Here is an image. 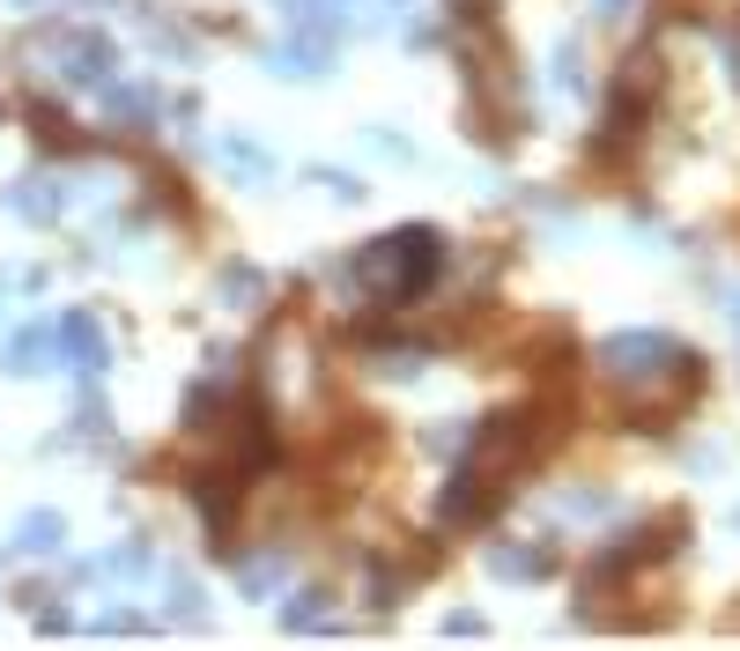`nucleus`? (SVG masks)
Segmentation results:
<instances>
[{
	"mask_svg": "<svg viewBox=\"0 0 740 651\" xmlns=\"http://www.w3.org/2000/svg\"><path fill=\"white\" fill-rule=\"evenodd\" d=\"M489 497H496V481L474 474V467H459V474L444 481V497H437V519L444 526H474V519L489 511Z\"/></svg>",
	"mask_w": 740,
	"mask_h": 651,
	"instance_id": "39448f33",
	"label": "nucleus"
},
{
	"mask_svg": "<svg viewBox=\"0 0 740 651\" xmlns=\"http://www.w3.org/2000/svg\"><path fill=\"white\" fill-rule=\"evenodd\" d=\"M15 8H38V0H15Z\"/></svg>",
	"mask_w": 740,
	"mask_h": 651,
	"instance_id": "a878e982",
	"label": "nucleus"
},
{
	"mask_svg": "<svg viewBox=\"0 0 740 651\" xmlns=\"http://www.w3.org/2000/svg\"><path fill=\"white\" fill-rule=\"evenodd\" d=\"M489 570L511 577V585H533V577L556 570V555H548V548H526V541H496V548H489Z\"/></svg>",
	"mask_w": 740,
	"mask_h": 651,
	"instance_id": "9b49d317",
	"label": "nucleus"
},
{
	"mask_svg": "<svg viewBox=\"0 0 740 651\" xmlns=\"http://www.w3.org/2000/svg\"><path fill=\"white\" fill-rule=\"evenodd\" d=\"M733 526H740V511H733Z\"/></svg>",
	"mask_w": 740,
	"mask_h": 651,
	"instance_id": "bb28decb",
	"label": "nucleus"
},
{
	"mask_svg": "<svg viewBox=\"0 0 740 651\" xmlns=\"http://www.w3.org/2000/svg\"><path fill=\"white\" fill-rule=\"evenodd\" d=\"M689 363L681 341H666V333H607L600 341V371L615 377V385H659Z\"/></svg>",
	"mask_w": 740,
	"mask_h": 651,
	"instance_id": "f03ea898",
	"label": "nucleus"
},
{
	"mask_svg": "<svg viewBox=\"0 0 740 651\" xmlns=\"http://www.w3.org/2000/svg\"><path fill=\"white\" fill-rule=\"evenodd\" d=\"M467 437H474L467 423H437V429H430V451H459Z\"/></svg>",
	"mask_w": 740,
	"mask_h": 651,
	"instance_id": "412c9836",
	"label": "nucleus"
},
{
	"mask_svg": "<svg viewBox=\"0 0 740 651\" xmlns=\"http://www.w3.org/2000/svg\"><path fill=\"white\" fill-rule=\"evenodd\" d=\"M60 355H67L74 377H104L112 371V341H104V326L89 319V311H67V319H60Z\"/></svg>",
	"mask_w": 740,
	"mask_h": 651,
	"instance_id": "20e7f679",
	"label": "nucleus"
},
{
	"mask_svg": "<svg viewBox=\"0 0 740 651\" xmlns=\"http://www.w3.org/2000/svg\"><path fill=\"white\" fill-rule=\"evenodd\" d=\"M726 67H733V82H740V45H726Z\"/></svg>",
	"mask_w": 740,
	"mask_h": 651,
	"instance_id": "b1692460",
	"label": "nucleus"
},
{
	"mask_svg": "<svg viewBox=\"0 0 740 651\" xmlns=\"http://www.w3.org/2000/svg\"><path fill=\"white\" fill-rule=\"evenodd\" d=\"M112 60L119 52L104 45L97 30H67L60 38V82H74V89H112Z\"/></svg>",
	"mask_w": 740,
	"mask_h": 651,
	"instance_id": "7ed1b4c3",
	"label": "nucleus"
},
{
	"mask_svg": "<svg viewBox=\"0 0 740 651\" xmlns=\"http://www.w3.org/2000/svg\"><path fill=\"white\" fill-rule=\"evenodd\" d=\"M171 622H200V585L193 577H171Z\"/></svg>",
	"mask_w": 740,
	"mask_h": 651,
	"instance_id": "a211bd4d",
	"label": "nucleus"
},
{
	"mask_svg": "<svg viewBox=\"0 0 740 651\" xmlns=\"http://www.w3.org/2000/svg\"><path fill=\"white\" fill-rule=\"evenodd\" d=\"M104 104H112V119H119V126H148V119H156V89H134V82H112Z\"/></svg>",
	"mask_w": 740,
	"mask_h": 651,
	"instance_id": "ddd939ff",
	"label": "nucleus"
},
{
	"mask_svg": "<svg viewBox=\"0 0 740 651\" xmlns=\"http://www.w3.org/2000/svg\"><path fill=\"white\" fill-rule=\"evenodd\" d=\"M237 585H245L252 600H267L274 585H282V555H245V563H237Z\"/></svg>",
	"mask_w": 740,
	"mask_h": 651,
	"instance_id": "4468645a",
	"label": "nucleus"
},
{
	"mask_svg": "<svg viewBox=\"0 0 740 651\" xmlns=\"http://www.w3.org/2000/svg\"><path fill=\"white\" fill-rule=\"evenodd\" d=\"M52 355H60V326H23V333H8V349H0V371L38 377V371H52Z\"/></svg>",
	"mask_w": 740,
	"mask_h": 651,
	"instance_id": "423d86ee",
	"label": "nucleus"
},
{
	"mask_svg": "<svg viewBox=\"0 0 740 651\" xmlns=\"http://www.w3.org/2000/svg\"><path fill=\"white\" fill-rule=\"evenodd\" d=\"M592 15H600V23H622V15H630V0H592Z\"/></svg>",
	"mask_w": 740,
	"mask_h": 651,
	"instance_id": "5701e85b",
	"label": "nucleus"
},
{
	"mask_svg": "<svg viewBox=\"0 0 740 651\" xmlns=\"http://www.w3.org/2000/svg\"><path fill=\"white\" fill-rule=\"evenodd\" d=\"M726 311H733V326H740V289H733V303H726Z\"/></svg>",
	"mask_w": 740,
	"mask_h": 651,
	"instance_id": "393cba45",
	"label": "nucleus"
},
{
	"mask_svg": "<svg viewBox=\"0 0 740 651\" xmlns=\"http://www.w3.org/2000/svg\"><path fill=\"white\" fill-rule=\"evenodd\" d=\"M252 297H267V275H260V267H230V275H222V303L245 311Z\"/></svg>",
	"mask_w": 740,
	"mask_h": 651,
	"instance_id": "2eb2a0df",
	"label": "nucleus"
},
{
	"mask_svg": "<svg viewBox=\"0 0 740 651\" xmlns=\"http://www.w3.org/2000/svg\"><path fill=\"white\" fill-rule=\"evenodd\" d=\"M222 163L237 171V185H267L274 178V156L252 141V134H222Z\"/></svg>",
	"mask_w": 740,
	"mask_h": 651,
	"instance_id": "f8f14e48",
	"label": "nucleus"
},
{
	"mask_svg": "<svg viewBox=\"0 0 740 651\" xmlns=\"http://www.w3.org/2000/svg\"><path fill=\"white\" fill-rule=\"evenodd\" d=\"M8 215H15V223H52V215H60V185H52L45 171L15 178V185H8Z\"/></svg>",
	"mask_w": 740,
	"mask_h": 651,
	"instance_id": "6e6552de",
	"label": "nucleus"
},
{
	"mask_svg": "<svg viewBox=\"0 0 740 651\" xmlns=\"http://www.w3.org/2000/svg\"><path fill=\"white\" fill-rule=\"evenodd\" d=\"M370 156H385V163H408V141H400V134H378V126H370Z\"/></svg>",
	"mask_w": 740,
	"mask_h": 651,
	"instance_id": "aec40b11",
	"label": "nucleus"
},
{
	"mask_svg": "<svg viewBox=\"0 0 740 651\" xmlns=\"http://www.w3.org/2000/svg\"><path fill=\"white\" fill-rule=\"evenodd\" d=\"M267 67H274V75H289V82L334 75V45H326V38H296V45H274L267 52Z\"/></svg>",
	"mask_w": 740,
	"mask_h": 651,
	"instance_id": "9d476101",
	"label": "nucleus"
},
{
	"mask_svg": "<svg viewBox=\"0 0 740 651\" xmlns=\"http://www.w3.org/2000/svg\"><path fill=\"white\" fill-rule=\"evenodd\" d=\"M319 185H326V193H334V201H363V185H356V178H348V171H319Z\"/></svg>",
	"mask_w": 740,
	"mask_h": 651,
	"instance_id": "4be33fe9",
	"label": "nucleus"
},
{
	"mask_svg": "<svg viewBox=\"0 0 740 651\" xmlns=\"http://www.w3.org/2000/svg\"><path fill=\"white\" fill-rule=\"evenodd\" d=\"M311 622H326V593H296L282 607V629H311Z\"/></svg>",
	"mask_w": 740,
	"mask_h": 651,
	"instance_id": "dca6fc26",
	"label": "nucleus"
},
{
	"mask_svg": "<svg viewBox=\"0 0 740 651\" xmlns=\"http://www.w3.org/2000/svg\"><path fill=\"white\" fill-rule=\"evenodd\" d=\"M8 548L30 555V563H45V555L67 548V519H60V511H23V519H15V541H8Z\"/></svg>",
	"mask_w": 740,
	"mask_h": 651,
	"instance_id": "0eeeda50",
	"label": "nucleus"
},
{
	"mask_svg": "<svg viewBox=\"0 0 740 651\" xmlns=\"http://www.w3.org/2000/svg\"><path fill=\"white\" fill-rule=\"evenodd\" d=\"M74 429H82V437H97V445L112 437V415H104V401H97V393H89V401L74 407Z\"/></svg>",
	"mask_w": 740,
	"mask_h": 651,
	"instance_id": "f3484780",
	"label": "nucleus"
},
{
	"mask_svg": "<svg viewBox=\"0 0 740 651\" xmlns=\"http://www.w3.org/2000/svg\"><path fill=\"white\" fill-rule=\"evenodd\" d=\"M148 570H156V548H148V541H119L112 555L82 563V577H112V585H141Z\"/></svg>",
	"mask_w": 740,
	"mask_h": 651,
	"instance_id": "1a4fd4ad",
	"label": "nucleus"
},
{
	"mask_svg": "<svg viewBox=\"0 0 740 651\" xmlns=\"http://www.w3.org/2000/svg\"><path fill=\"white\" fill-rule=\"evenodd\" d=\"M437 267H444V237L422 223H408V230H393V237L356 252V275L370 281V297H385V303H415L437 281Z\"/></svg>",
	"mask_w": 740,
	"mask_h": 651,
	"instance_id": "f257e3e1",
	"label": "nucleus"
},
{
	"mask_svg": "<svg viewBox=\"0 0 740 651\" xmlns=\"http://www.w3.org/2000/svg\"><path fill=\"white\" fill-rule=\"evenodd\" d=\"M556 82H563V89H585V60H578V45H556Z\"/></svg>",
	"mask_w": 740,
	"mask_h": 651,
	"instance_id": "6ab92c4d",
	"label": "nucleus"
}]
</instances>
